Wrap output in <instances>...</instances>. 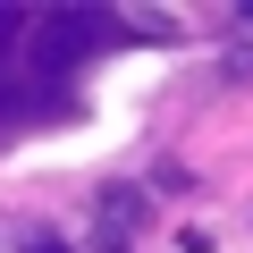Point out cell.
Segmentation results:
<instances>
[{
	"instance_id": "277c9868",
	"label": "cell",
	"mask_w": 253,
	"mask_h": 253,
	"mask_svg": "<svg viewBox=\"0 0 253 253\" xmlns=\"http://www.w3.org/2000/svg\"><path fill=\"white\" fill-rule=\"evenodd\" d=\"M236 26H245V34H253V0H245V9H236Z\"/></svg>"
},
{
	"instance_id": "6da1fadb",
	"label": "cell",
	"mask_w": 253,
	"mask_h": 253,
	"mask_svg": "<svg viewBox=\"0 0 253 253\" xmlns=\"http://www.w3.org/2000/svg\"><path fill=\"white\" fill-rule=\"evenodd\" d=\"M110 17H93V9H51V17H34V51H26V76H34V93H59V76L93 51V34H101Z\"/></svg>"
},
{
	"instance_id": "3957f363",
	"label": "cell",
	"mask_w": 253,
	"mask_h": 253,
	"mask_svg": "<svg viewBox=\"0 0 253 253\" xmlns=\"http://www.w3.org/2000/svg\"><path fill=\"white\" fill-rule=\"evenodd\" d=\"M26 253H68V245H59L51 228H26Z\"/></svg>"
},
{
	"instance_id": "7a4b0ae2",
	"label": "cell",
	"mask_w": 253,
	"mask_h": 253,
	"mask_svg": "<svg viewBox=\"0 0 253 253\" xmlns=\"http://www.w3.org/2000/svg\"><path fill=\"white\" fill-rule=\"evenodd\" d=\"M144 211H152L144 186H101V203H93V236H101V253H126V245H135Z\"/></svg>"
}]
</instances>
